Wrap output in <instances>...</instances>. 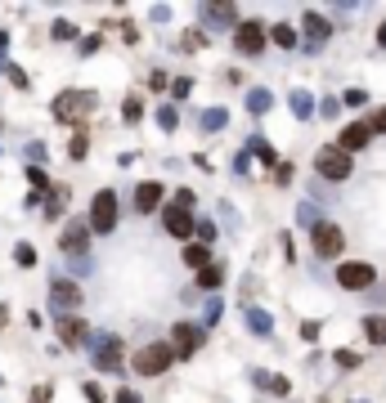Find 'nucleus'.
<instances>
[{"label":"nucleus","mask_w":386,"mask_h":403,"mask_svg":"<svg viewBox=\"0 0 386 403\" xmlns=\"http://www.w3.org/2000/svg\"><path fill=\"white\" fill-rule=\"evenodd\" d=\"M171 363H175L171 345H144V350L135 354V372H139V377H162Z\"/></svg>","instance_id":"obj_1"},{"label":"nucleus","mask_w":386,"mask_h":403,"mask_svg":"<svg viewBox=\"0 0 386 403\" xmlns=\"http://www.w3.org/2000/svg\"><path fill=\"white\" fill-rule=\"evenodd\" d=\"M112 224H117V193L103 188V193H95V202H90V229H95V233H112Z\"/></svg>","instance_id":"obj_2"},{"label":"nucleus","mask_w":386,"mask_h":403,"mask_svg":"<svg viewBox=\"0 0 386 403\" xmlns=\"http://www.w3.org/2000/svg\"><path fill=\"white\" fill-rule=\"evenodd\" d=\"M166 345H171L175 359H189V354L202 350V332H198L193 323H175V332H171V341H166Z\"/></svg>","instance_id":"obj_3"},{"label":"nucleus","mask_w":386,"mask_h":403,"mask_svg":"<svg viewBox=\"0 0 386 403\" xmlns=\"http://www.w3.org/2000/svg\"><path fill=\"white\" fill-rule=\"evenodd\" d=\"M90 108H95V94L68 90V94H59V99H54V117H59V121H77L81 112H90Z\"/></svg>","instance_id":"obj_4"},{"label":"nucleus","mask_w":386,"mask_h":403,"mask_svg":"<svg viewBox=\"0 0 386 403\" xmlns=\"http://www.w3.org/2000/svg\"><path fill=\"white\" fill-rule=\"evenodd\" d=\"M315 166H319V175H328V179H346V175H351V152H342V148H319Z\"/></svg>","instance_id":"obj_5"},{"label":"nucleus","mask_w":386,"mask_h":403,"mask_svg":"<svg viewBox=\"0 0 386 403\" xmlns=\"http://www.w3.org/2000/svg\"><path fill=\"white\" fill-rule=\"evenodd\" d=\"M310 242H315L319 256H337L346 247V238H342V229H337V224H310Z\"/></svg>","instance_id":"obj_6"},{"label":"nucleus","mask_w":386,"mask_h":403,"mask_svg":"<svg viewBox=\"0 0 386 403\" xmlns=\"http://www.w3.org/2000/svg\"><path fill=\"white\" fill-rule=\"evenodd\" d=\"M95 368L99 372H117L121 368V345H117V336H99V341H95Z\"/></svg>","instance_id":"obj_7"},{"label":"nucleus","mask_w":386,"mask_h":403,"mask_svg":"<svg viewBox=\"0 0 386 403\" xmlns=\"http://www.w3.org/2000/svg\"><path fill=\"white\" fill-rule=\"evenodd\" d=\"M86 242H90V224H86V220H72V224L63 229V238H59V247L68 256H81V251H86Z\"/></svg>","instance_id":"obj_8"},{"label":"nucleus","mask_w":386,"mask_h":403,"mask_svg":"<svg viewBox=\"0 0 386 403\" xmlns=\"http://www.w3.org/2000/svg\"><path fill=\"white\" fill-rule=\"evenodd\" d=\"M50 305H54V310H77V305H81V287L68 283V278L50 283Z\"/></svg>","instance_id":"obj_9"},{"label":"nucleus","mask_w":386,"mask_h":403,"mask_svg":"<svg viewBox=\"0 0 386 403\" xmlns=\"http://www.w3.org/2000/svg\"><path fill=\"white\" fill-rule=\"evenodd\" d=\"M337 283H342L346 292H364V287H373V269L369 265H342Z\"/></svg>","instance_id":"obj_10"},{"label":"nucleus","mask_w":386,"mask_h":403,"mask_svg":"<svg viewBox=\"0 0 386 403\" xmlns=\"http://www.w3.org/2000/svg\"><path fill=\"white\" fill-rule=\"evenodd\" d=\"M234 45H238L243 54H261V45H265V27H261V23H243L238 36H234Z\"/></svg>","instance_id":"obj_11"},{"label":"nucleus","mask_w":386,"mask_h":403,"mask_svg":"<svg viewBox=\"0 0 386 403\" xmlns=\"http://www.w3.org/2000/svg\"><path fill=\"white\" fill-rule=\"evenodd\" d=\"M162 224H166V233H175V238L193 233V215H189L184 206H166V211H162Z\"/></svg>","instance_id":"obj_12"},{"label":"nucleus","mask_w":386,"mask_h":403,"mask_svg":"<svg viewBox=\"0 0 386 403\" xmlns=\"http://www.w3.org/2000/svg\"><path fill=\"white\" fill-rule=\"evenodd\" d=\"M364 143H369V126H364V121H355V126H346V130H342L337 148H342V152H360Z\"/></svg>","instance_id":"obj_13"},{"label":"nucleus","mask_w":386,"mask_h":403,"mask_svg":"<svg viewBox=\"0 0 386 403\" xmlns=\"http://www.w3.org/2000/svg\"><path fill=\"white\" fill-rule=\"evenodd\" d=\"M162 184H139L135 188V206H139V215H144V211H157V206H162Z\"/></svg>","instance_id":"obj_14"},{"label":"nucleus","mask_w":386,"mask_h":403,"mask_svg":"<svg viewBox=\"0 0 386 403\" xmlns=\"http://www.w3.org/2000/svg\"><path fill=\"white\" fill-rule=\"evenodd\" d=\"M59 341L63 345H81V341H86V323L72 319V314H63V319H59Z\"/></svg>","instance_id":"obj_15"},{"label":"nucleus","mask_w":386,"mask_h":403,"mask_svg":"<svg viewBox=\"0 0 386 403\" xmlns=\"http://www.w3.org/2000/svg\"><path fill=\"white\" fill-rule=\"evenodd\" d=\"M306 32H310V41H315V45L328 41V23H324L319 14H306Z\"/></svg>","instance_id":"obj_16"},{"label":"nucleus","mask_w":386,"mask_h":403,"mask_svg":"<svg viewBox=\"0 0 386 403\" xmlns=\"http://www.w3.org/2000/svg\"><path fill=\"white\" fill-rule=\"evenodd\" d=\"M364 332H369L373 345H386V319H378V314H373V319H364Z\"/></svg>","instance_id":"obj_17"},{"label":"nucleus","mask_w":386,"mask_h":403,"mask_svg":"<svg viewBox=\"0 0 386 403\" xmlns=\"http://www.w3.org/2000/svg\"><path fill=\"white\" fill-rule=\"evenodd\" d=\"M184 260H189L198 274H202V269L211 265V247H189V251H184Z\"/></svg>","instance_id":"obj_18"},{"label":"nucleus","mask_w":386,"mask_h":403,"mask_svg":"<svg viewBox=\"0 0 386 403\" xmlns=\"http://www.w3.org/2000/svg\"><path fill=\"white\" fill-rule=\"evenodd\" d=\"M270 41H274V45H283V50H292V45H297V32H292V27H283V23H279L274 32H270Z\"/></svg>","instance_id":"obj_19"},{"label":"nucleus","mask_w":386,"mask_h":403,"mask_svg":"<svg viewBox=\"0 0 386 403\" xmlns=\"http://www.w3.org/2000/svg\"><path fill=\"white\" fill-rule=\"evenodd\" d=\"M198 287H207V292H216V287H220V269H216V265H207L202 274H198Z\"/></svg>","instance_id":"obj_20"},{"label":"nucleus","mask_w":386,"mask_h":403,"mask_svg":"<svg viewBox=\"0 0 386 403\" xmlns=\"http://www.w3.org/2000/svg\"><path fill=\"white\" fill-rule=\"evenodd\" d=\"M247 108H252V112H265V108H270V94H265V90H252V94H247Z\"/></svg>","instance_id":"obj_21"},{"label":"nucleus","mask_w":386,"mask_h":403,"mask_svg":"<svg viewBox=\"0 0 386 403\" xmlns=\"http://www.w3.org/2000/svg\"><path fill=\"white\" fill-rule=\"evenodd\" d=\"M292 112H297V117H310V94H292Z\"/></svg>","instance_id":"obj_22"},{"label":"nucleus","mask_w":386,"mask_h":403,"mask_svg":"<svg viewBox=\"0 0 386 403\" xmlns=\"http://www.w3.org/2000/svg\"><path fill=\"white\" fill-rule=\"evenodd\" d=\"M63 197H68V193H63V188H54V193H50V202H45V215H59Z\"/></svg>","instance_id":"obj_23"},{"label":"nucleus","mask_w":386,"mask_h":403,"mask_svg":"<svg viewBox=\"0 0 386 403\" xmlns=\"http://www.w3.org/2000/svg\"><path fill=\"white\" fill-rule=\"evenodd\" d=\"M202 126H207V130H220V126H225V112H220V108H216V112H202Z\"/></svg>","instance_id":"obj_24"},{"label":"nucleus","mask_w":386,"mask_h":403,"mask_svg":"<svg viewBox=\"0 0 386 403\" xmlns=\"http://www.w3.org/2000/svg\"><path fill=\"white\" fill-rule=\"evenodd\" d=\"M27 179H32V188H50V175H45L41 166H32V170H27Z\"/></svg>","instance_id":"obj_25"},{"label":"nucleus","mask_w":386,"mask_h":403,"mask_svg":"<svg viewBox=\"0 0 386 403\" xmlns=\"http://www.w3.org/2000/svg\"><path fill=\"white\" fill-rule=\"evenodd\" d=\"M247 319H252V328H256V332H270V314L265 310H252Z\"/></svg>","instance_id":"obj_26"},{"label":"nucleus","mask_w":386,"mask_h":403,"mask_svg":"<svg viewBox=\"0 0 386 403\" xmlns=\"http://www.w3.org/2000/svg\"><path fill=\"white\" fill-rule=\"evenodd\" d=\"M72 36H77V27H72V23H54V41H72Z\"/></svg>","instance_id":"obj_27"},{"label":"nucleus","mask_w":386,"mask_h":403,"mask_svg":"<svg viewBox=\"0 0 386 403\" xmlns=\"http://www.w3.org/2000/svg\"><path fill=\"white\" fill-rule=\"evenodd\" d=\"M364 126H369V134H373V130H386V108H378L369 121H364Z\"/></svg>","instance_id":"obj_28"},{"label":"nucleus","mask_w":386,"mask_h":403,"mask_svg":"<svg viewBox=\"0 0 386 403\" xmlns=\"http://www.w3.org/2000/svg\"><path fill=\"white\" fill-rule=\"evenodd\" d=\"M14 260L27 269V265H36V251H32V247H18V251H14Z\"/></svg>","instance_id":"obj_29"},{"label":"nucleus","mask_w":386,"mask_h":403,"mask_svg":"<svg viewBox=\"0 0 386 403\" xmlns=\"http://www.w3.org/2000/svg\"><path fill=\"white\" fill-rule=\"evenodd\" d=\"M139 112H144V108H139V99H126V108H121V117H126V121H139Z\"/></svg>","instance_id":"obj_30"},{"label":"nucleus","mask_w":386,"mask_h":403,"mask_svg":"<svg viewBox=\"0 0 386 403\" xmlns=\"http://www.w3.org/2000/svg\"><path fill=\"white\" fill-rule=\"evenodd\" d=\"M342 103H351V108H360V103H369V94L364 90H346V99Z\"/></svg>","instance_id":"obj_31"},{"label":"nucleus","mask_w":386,"mask_h":403,"mask_svg":"<svg viewBox=\"0 0 386 403\" xmlns=\"http://www.w3.org/2000/svg\"><path fill=\"white\" fill-rule=\"evenodd\" d=\"M157 121H162L166 130H175V121H180V117H175V108H162V112H157Z\"/></svg>","instance_id":"obj_32"},{"label":"nucleus","mask_w":386,"mask_h":403,"mask_svg":"<svg viewBox=\"0 0 386 403\" xmlns=\"http://www.w3.org/2000/svg\"><path fill=\"white\" fill-rule=\"evenodd\" d=\"M337 363H342V368H355V363H360V354H351V350H337Z\"/></svg>","instance_id":"obj_33"},{"label":"nucleus","mask_w":386,"mask_h":403,"mask_svg":"<svg viewBox=\"0 0 386 403\" xmlns=\"http://www.w3.org/2000/svg\"><path fill=\"white\" fill-rule=\"evenodd\" d=\"M198 238H202V242H216V224H198Z\"/></svg>","instance_id":"obj_34"},{"label":"nucleus","mask_w":386,"mask_h":403,"mask_svg":"<svg viewBox=\"0 0 386 403\" xmlns=\"http://www.w3.org/2000/svg\"><path fill=\"white\" fill-rule=\"evenodd\" d=\"M32 403H50V390H32Z\"/></svg>","instance_id":"obj_35"},{"label":"nucleus","mask_w":386,"mask_h":403,"mask_svg":"<svg viewBox=\"0 0 386 403\" xmlns=\"http://www.w3.org/2000/svg\"><path fill=\"white\" fill-rule=\"evenodd\" d=\"M117 403H139V395H130V390H121V395H117Z\"/></svg>","instance_id":"obj_36"},{"label":"nucleus","mask_w":386,"mask_h":403,"mask_svg":"<svg viewBox=\"0 0 386 403\" xmlns=\"http://www.w3.org/2000/svg\"><path fill=\"white\" fill-rule=\"evenodd\" d=\"M5 319H9V314H5V305H0V323H5Z\"/></svg>","instance_id":"obj_37"}]
</instances>
